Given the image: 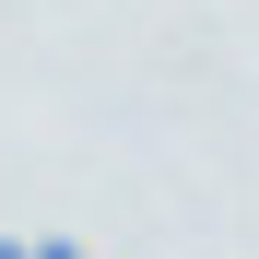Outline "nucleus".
I'll use <instances>...</instances> for the list:
<instances>
[{
    "mask_svg": "<svg viewBox=\"0 0 259 259\" xmlns=\"http://www.w3.org/2000/svg\"><path fill=\"white\" fill-rule=\"evenodd\" d=\"M0 259H35V247H24V236H0Z\"/></svg>",
    "mask_w": 259,
    "mask_h": 259,
    "instance_id": "obj_2",
    "label": "nucleus"
},
{
    "mask_svg": "<svg viewBox=\"0 0 259 259\" xmlns=\"http://www.w3.org/2000/svg\"><path fill=\"white\" fill-rule=\"evenodd\" d=\"M35 259H82V247H71V236H48V247H35Z\"/></svg>",
    "mask_w": 259,
    "mask_h": 259,
    "instance_id": "obj_1",
    "label": "nucleus"
}]
</instances>
